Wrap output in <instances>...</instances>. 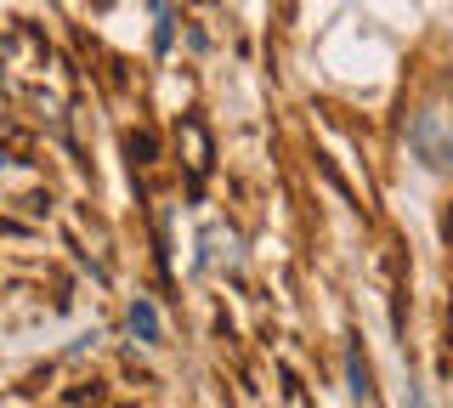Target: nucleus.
Here are the masks:
<instances>
[{
	"mask_svg": "<svg viewBox=\"0 0 453 408\" xmlns=\"http://www.w3.org/2000/svg\"><path fill=\"white\" fill-rule=\"evenodd\" d=\"M131 335L142 346H159V306L148 301V295H136L131 301Z\"/></svg>",
	"mask_w": 453,
	"mask_h": 408,
	"instance_id": "2",
	"label": "nucleus"
},
{
	"mask_svg": "<svg viewBox=\"0 0 453 408\" xmlns=\"http://www.w3.org/2000/svg\"><path fill=\"white\" fill-rule=\"evenodd\" d=\"M351 391H357L363 403H368V391H374V386H368V363L357 358V351H351Z\"/></svg>",
	"mask_w": 453,
	"mask_h": 408,
	"instance_id": "3",
	"label": "nucleus"
},
{
	"mask_svg": "<svg viewBox=\"0 0 453 408\" xmlns=\"http://www.w3.org/2000/svg\"><path fill=\"white\" fill-rule=\"evenodd\" d=\"M408 148L425 171H453V131L442 125V114H419L408 125Z\"/></svg>",
	"mask_w": 453,
	"mask_h": 408,
	"instance_id": "1",
	"label": "nucleus"
},
{
	"mask_svg": "<svg viewBox=\"0 0 453 408\" xmlns=\"http://www.w3.org/2000/svg\"><path fill=\"white\" fill-rule=\"evenodd\" d=\"M408 403H414V408H431V403H425V391L414 386V391H408Z\"/></svg>",
	"mask_w": 453,
	"mask_h": 408,
	"instance_id": "4",
	"label": "nucleus"
}]
</instances>
